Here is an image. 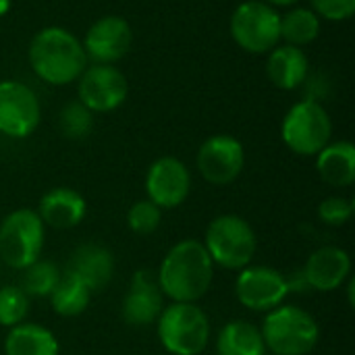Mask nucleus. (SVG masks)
Returning a JSON list of instances; mask_svg holds the SVG:
<instances>
[{
  "label": "nucleus",
  "mask_w": 355,
  "mask_h": 355,
  "mask_svg": "<svg viewBox=\"0 0 355 355\" xmlns=\"http://www.w3.org/2000/svg\"><path fill=\"white\" fill-rule=\"evenodd\" d=\"M310 60L297 46H277L268 52L266 75L279 89H295L306 81Z\"/></svg>",
  "instance_id": "20"
},
{
  "label": "nucleus",
  "mask_w": 355,
  "mask_h": 355,
  "mask_svg": "<svg viewBox=\"0 0 355 355\" xmlns=\"http://www.w3.org/2000/svg\"><path fill=\"white\" fill-rule=\"evenodd\" d=\"M156 281L171 302L198 304L212 287L214 262L200 239H181L162 258Z\"/></svg>",
  "instance_id": "1"
},
{
  "label": "nucleus",
  "mask_w": 355,
  "mask_h": 355,
  "mask_svg": "<svg viewBox=\"0 0 355 355\" xmlns=\"http://www.w3.org/2000/svg\"><path fill=\"white\" fill-rule=\"evenodd\" d=\"M64 270L79 277L92 293H98L114 277V256L100 243H83L71 254Z\"/></svg>",
  "instance_id": "18"
},
{
  "label": "nucleus",
  "mask_w": 355,
  "mask_h": 355,
  "mask_svg": "<svg viewBox=\"0 0 355 355\" xmlns=\"http://www.w3.org/2000/svg\"><path fill=\"white\" fill-rule=\"evenodd\" d=\"M131 42V25L123 17L106 15L92 23L81 44L87 54V60H94L96 64H112L129 52Z\"/></svg>",
  "instance_id": "15"
},
{
  "label": "nucleus",
  "mask_w": 355,
  "mask_h": 355,
  "mask_svg": "<svg viewBox=\"0 0 355 355\" xmlns=\"http://www.w3.org/2000/svg\"><path fill=\"white\" fill-rule=\"evenodd\" d=\"M58 125H60V131H62L64 137H69V139H81L94 127V112L87 110L79 100L77 102H69L60 110Z\"/></svg>",
  "instance_id": "27"
},
{
  "label": "nucleus",
  "mask_w": 355,
  "mask_h": 355,
  "mask_svg": "<svg viewBox=\"0 0 355 355\" xmlns=\"http://www.w3.org/2000/svg\"><path fill=\"white\" fill-rule=\"evenodd\" d=\"M312 10L329 21H345L355 12V0H310Z\"/></svg>",
  "instance_id": "30"
},
{
  "label": "nucleus",
  "mask_w": 355,
  "mask_h": 355,
  "mask_svg": "<svg viewBox=\"0 0 355 355\" xmlns=\"http://www.w3.org/2000/svg\"><path fill=\"white\" fill-rule=\"evenodd\" d=\"M316 171L320 179L337 189L352 187L355 181V148L352 141H331L316 154Z\"/></svg>",
  "instance_id": "19"
},
{
  "label": "nucleus",
  "mask_w": 355,
  "mask_h": 355,
  "mask_svg": "<svg viewBox=\"0 0 355 355\" xmlns=\"http://www.w3.org/2000/svg\"><path fill=\"white\" fill-rule=\"evenodd\" d=\"M29 64L33 73L50 85L77 81L87 67L83 44L64 27H44L29 44Z\"/></svg>",
  "instance_id": "2"
},
{
  "label": "nucleus",
  "mask_w": 355,
  "mask_h": 355,
  "mask_svg": "<svg viewBox=\"0 0 355 355\" xmlns=\"http://www.w3.org/2000/svg\"><path fill=\"white\" fill-rule=\"evenodd\" d=\"M235 297L245 310L266 314L289 297L285 272L264 264H250L237 275Z\"/></svg>",
  "instance_id": "9"
},
{
  "label": "nucleus",
  "mask_w": 355,
  "mask_h": 355,
  "mask_svg": "<svg viewBox=\"0 0 355 355\" xmlns=\"http://www.w3.org/2000/svg\"><path fill=\"white\" fill-rule=\"evenodd\" d=\"M21 289L25 291V295L31 297H50V293L54 291L62 270L50 262V260H35L33 264H29L27 268L21 270Z\"/></svg>",
  "instance_id": "25"
},
{
  "label": "nucleus",
  "mask_w": 355,
  "mask_h": 355,
  "mask_svg": "<svg viewBox=\"0 0 355 355\" xmlns=\"http://www.w3.org/2000/svg\"><path fill=\"white\" fill-rule=\"evenodd\" d=\"M270 6H291V4H297L300 0H266Z\"/></svg>",
  "instance_id": "33"
},
{
  "label": "nucleus",
  "mask_w": 355,
  "mask_h": 355,
  "mask_svg": "<svg viewBox=\"0 0 355 355\" xmlns=\"http://www.w3.org/2000/svg\"><path fill=\"white\" fill-rule=\"evenodd\" d=\"M56 335L35 322H21L8 329L4 339V355H58Z\"/></svg>",
  "instance_id": "21"
},
{
  "label": "nucleus",
  "mask_w": 355,
  "mask_h": 355,
  "mask_svg": "<svg viewBox=\"0 0 355 355\" xmlns=\"http://www.w3.org/2000/svg\"><path fill=\"white\" fill-rule=\"evenodd\" d=\"M355 204L349 198H341V196H333L327 198L318 204V218L327 225V227H343L352 220L354 216Z\"/></svg>",
  "instance_id": "29"
},
{
  "label": "nucleus",
  "mask_w": 355,
  "mask_h": 355,
  "mask_svg": "<svg viewBox=\"0 0 355 355\" xmlns=\"http://www.w3.org/2000/svg\"><path fill=\"white\" fill-rule=\"evenodd\" d=\"M127 77L114 64H92L79 75V102L92 112L116 110L127 100Z\"/></svg>",
  "instance_id": "11"
},
{
  "label": "nucleus",
  "mask_w": 355,
  "mask_h": 355,
  "mask_svg": "<svg viewBox=\"0 0 355 355\" xmlns=\"http://www.w3.org/2000/svg\"><path fill=\"white\" fill-rule=\"evenodd\" d=\"M35 212L46 227L67 231L83 223L87 214V202L73 187H54L42 196Z\"/></svg>",
  "instance_id": "17"
},
{
  "label": "nucleus",
  "mask_w": 355,
  "mask_h": 355,
  "mask_svg": "<svg viewBox=\"0 0 355 355\" xmlns=\"http://www.w3.org/2000/svg\"><path fill=\"white\" fill-rule=\"evenodd\" d=\"M10 4H12V0H0V17H4L10 10Z\"/></svg>",
  "instance_id": "34"
},
{
  "label": "nucleus",
  "mask_w": 355,
  "mask_h": 355,
  "mask_svg": "<svg viewBox=\"0 0 355 355\" xmlns=\"http://www.w3.org/2000/svg\"><path fill=\"white\" fill-rule=\"evenodd\" d=\"M92 295L94 293L85 287V283L79 277H75L69 270H62V275L48 300H50L54 314H58L62 318H75L87 310Z\"/></svg>",
  "instance_id": "23"
},
{
  "label": "nucleus",
  "mask_w": 355,
  "mask_h": 355,
  "mask_svg": "<svg viewBox=\"0 0 355 355\" xmlns=\"http://www.w3.org/2000/svg\"><path fill=\"white\" fill-rule=\"evenodd\" d=\"M285 281H287L289 295L291 293H308V291H312L310 285H308V281H306V277H304V270L302 268H295L289 275L285 272Z\"/></svg>",
  "instance_id": "31"
},
{
  "label": "nucleus",
  "mask_w": 355,
  "mask_h": 355,
  "mask_svg": "<svg viewBox=\"0 0 355 355\" xmlns=\"http://www.w3.org/2000/svg\"><path fill=\"white\" fill-rule=\"evenodd\" d=\"M164 306L166 304H164L162 289L156 281V272L150 268L135 270L129 281L127 293L123 297V308H121L123 320L135 329L152 327L158 320Z\"/></svg>",
  "instance_id": "14"
},
{
  "label": "nucleus",
  "mask_w": 355,
  "mask_h": 355,
  "mask_svg": "<svg viewBox=\"0 0 355 355\" xmlns=\"http://www.w3.org/2000/svg\"><path fill=\"white\" fill-rule=\"evenodd\" d=\"M191 191V173L183 160L162 156L146 173V196L160 210L179 208Z\"/></svg>",
  "instance_id": "12"
},
{
  "label": "nucleus",
  "mask_w": 355,
  "mask_h": 355,
  "mask_svg": "<svg viewBox=\"0 0 355 355\" xmlns=\"http://www.w3.org/2000/svg\"><path fill=\"white\" fill-rule=\"evenodd\" d=\"M29 314V297L19 285L0 287V327L12 329L25 322Z\"/></svg>",
  "instance_id": "26"
},
{
  "label": "nucleus",
  "mask_w": 355,
  "mask_h": 355,
  "mask_svg": "<svg viewBox=\"0 0 355 355\" xmlns=\"http://www.w3.org/2000/svg\"><path fill=\"white\" fill-rule=\"evenodd\" d=\"M160 223H162V210L156 204H152L148 198L133 202L131 208L127 210V227L135 235H152L154 231H158Z\"/></svg>",
  "instance_id": "28"
},
{
  "label": "nucleus",
  "mask_w": 355,
  "mask_h": 355,
  "mask_svg": "<svg viewBox=\"0 0 355 355\" xmlns=\"http://www.w3.org/2000/svg\"><path fill=\"white\" fill-rule=\"evenodd\" d=\"M266 352L275 355H308L320 339L316 318L300 306L281 304L266 312L260 327Z\"/></svg>",
  "instance_id": "4"
},
{
  "label": "nucleus",
  "mask_w": 355,
  "mask_h": 355,
  "mask_svg": "<svg viewBox=\"0 0 355 355\" xmlns=\"http://www.w3.org/2000/svg\"><path fill=\"white\" fill-rule=\"evenodd\" d=\"M354 293H355V279L354 277H349V279H347V302H349V306H354L355 304Z\"/></svg>",
  "instance_id": "32"
},
{
  "label": "nucleus",
  "mask_w": 355,
  "mask_h": 355,
  "mask_svg": "<svg viewBox=\"0 0 355 355\" xmlns=\"http://www.w3.org/2000/svg\"><path fill=\"white\" fill-rule=\"evenodd\" d=\"M154 324L160 345L171 355H202L210 343V318L198 304L171 302Z\"/></svg>",
  "instance_id": "3"
},
{
  "label": "nucleus",
  "mask_w": 355,
  "mask_h": 355,
  "mask_svg": "<svg viewBox=\"0 0 355 355\" xmlns=\"http://www.w3.org/2000/svg\"><path fill=\"white\" fill-rule=\"evenodd\" d=\"M202 243L214 266L225 270H241L250 266L258 250L254 227L239 214H220L212 218Z\"/></svg>",
  "instance_id": "5"
},
{
  "label": "nucleus",
  "mask_w": 355,
  "mask_h": 355,
  "mask_svg": "<svg viewBox=\"0 0 355 355\" xmlns=\"http://www.w3.org/2000/svg\"><path fill=\"white\" fill-rule=\"evenodd\" d=\"M216 355H266V345L250 320H229L216 335Z\"/></svg>",
  "instance_id": "22"
},
{
  "label": "nucleus",
  "mask_w": 355,
  "mask_h": 355,
  "mask_svg": "<svg viewBox=\"0 0 355 355\" xmlns=\"http://www.w3.org/2000/svg\"><path fill=\"white\" fill-rule=\"evenodd\" d=\"M331 116L316 100H302L293 104L281 125L283 144L297 156H316L331 144Z\"/></svg>",
  "instance_id": "7"
},
{
  "label": "nucleus",
  "mask_w": 355,
  "mask_h": 355,
  "mask_svg": "<svg viewBox=\"0 0 355 355\" xmlns=\"http://www.w3.org/2000/svg\"><path fill=\"white\" fill-rule=\"evenodd\" d=\"M320 33V17L312 8H291L281 17V40L289 46H308Z\"/></svg>",
  "instance_id": "24"
},
{
  "label": "nucleus",
  "mask_w": 355,
  "mask_h": 355,
  "mask_svg": "<svg viewBox=\"0 0 355 355\" xmlns=\"http://www.w3.org/2000/svg\"><path fill=\"white\" fill-rule=\"evenodd\" d=\"M196 164L202 179L210 185H229L243 173V144L233 135H212L200 146Z\"/></svg>",
  "instance_id": "10"
},
{
  "label": "nucleus",
  "mask_w": 355,
  "mask_h": 355,
  "mask_svg": "<svg viewBox=\"0 0 355 355\" xmlns=\"http://www.w3.org/2000/svg\"><path fill=\"white\" fill-rule=\"evenodd\" d=\"M46 225L31 208H19L0 220V264L23 270L42 258Z\"/></svg>",
  "instance_id": "6"
},
{
  "label": "nucleus",
  "mask_w": 355,
  "mask_h": 355,
  "mask_svg": "<svg viewBox=\"0 0 355 355\" xmlns=\"http://www.w3.org/2000/svg\"><path fill=\"white\" fill-rule=\"evenodd\" d=\"M37 96L21 81H0V133L12 139L29 137L40 125Z\"/></svg>",
  "instance_id": "13"
},
{
  "label": "nucleus",
  "mask_w": 355,
  "mask_h": 355,
  "mask_svg": "<svg viewBox=\"0 0 355 355\" xmlns=\"http://www.w3.org/2000/svg\"><path fill=\"white\" fill-rule=\"evenodd\" d=\"M231 35L245 52L266 54L281 42V15L268 2L248 0L231 17Z\"/></svg>",
  "instance_id": "8"
},
{
  "label": "nucleus",
  "mask_w": 355,
  "mask_h": 355,
  "mask_svg": "<svg viewBox=\"0 0 355 355\" xmlns=\"http://www.w3.org/2000/svg\"><path fill=\"white\" fill-rule=\"evenodd\" d=\"M302 270L312 291L331 293L352 277V256L343 248L322 245L308 256Z\"/></svg>",
  "instance_id": "16"
}]
</instances>
